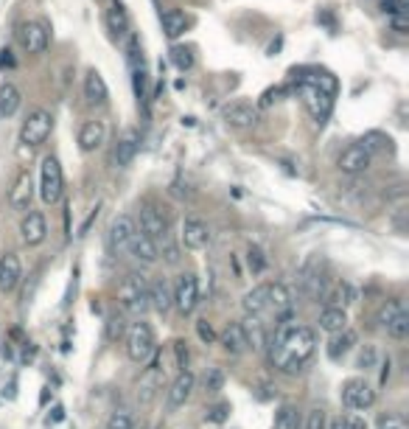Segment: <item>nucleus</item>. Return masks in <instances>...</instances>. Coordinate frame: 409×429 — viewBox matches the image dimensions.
Here are the masks:
<instances>
[{
	"instance_id": "obj_1",
	"label": "nucleus",
	"mask_w": 409,
	"mask_h": 429,
	"mask_svg": "<svg viewBox=\"0 0 409 429\" xmlns=\"http://www.w3.org/2000/svg\"><path fill=\"white\" fill-rule=\"evenodd\" d=\"M314 351H317L314 328L286 320V323H278V328H275V337L269 342V362L281 373L295 376V373H300L308 365Z\"/></svg>"
},
{
	"instance_id": "obj_2",
	"label": "nucleus",
	"mask_w": 409,
	"mask_h": 429,
	"mask_svg": "<svg viewBox=\"0 0 409 429\" xmlns=\"http://www.w3.org/2000/svg\"><path fill=\"white\" fill-rule=\"evenodd\" d=\"M295 79H297V90L303 96L308 115L317 124H325L331 110H334L336 79L328 71H295Z\"/></svg>"
},
{
	"instance_id": "obj_3",
	"label": "nucleus",
	"mask_w": 409,
	"mask_h": 429,
	"mask_svg": "<svg viewBox=\"0 0 409 429\" xmlns=\"http://www.w3.org/2000/svg\"><path fill=\"white\" fill-rule=\"evenodd\" d=\"M126 356L135 362V365H146L154 354H157V340H154V328L143 320L132 323L126 328Z\"/></svg>"
},
{
	"instance_id": "obj_4",
	"label": "nucleus",
	"mask_w": 409,
	"mask_h": 429,
	"mask_svg": "<svg viewBox=\"0 0 409 429\" xmlns=\"http://www.w3.org/2000/svg\"><path fill=\"white\" fill-rule=\"evenodd\" d=\"M118 303L124 306V312L129 314H146L151 309V300H149V284L143 275L137 272H129L118 289Z\"/></svg>"
},
{
	"instance_id": "obj_5",
	"label": "nucleus",
	"mask_w": 409,
	"mask_h": 429,
	"mask_svg": "<svg viewBox=\"0 0 409 429\" xmlns=\"http://www.w3.org/2000/svg\"><path fill=\"white\" fill-rule=\"evenodd\" d=\"M126 62H129V71H132V85H135L137 104L146 110L149 107V71H146L143 48H140L135 34H129V40H126Z\"/></svg>"
},
{
	"instance_id": "obj_6",
	"label": "nucleus",
	"mask_w": 409,
	"mask_h": 429,
	"mask_svg": "<svg viewBox=\"0 0 409 429\" xmlns=\"http://www.w3.org/2000/svg\"><path fill=\"white\" fill-rule=\"evenodd\" d=\"M62 191H65V174H62V166L54 154H45L43 157V166H40V196L45 205H57L62 199Z\"/></svg>"
},
{
	"instance_id": "obj_7",
	"label": "nucleus",
	"mask_w": 409,
	"mask_h": 429,
	"mask_svg": "<svg viewBox=\"0 0 409 429\" xmlns=\"http://www.w3.org/2000/svg\"><path fill=\"white\" fill-rule=\"evenodd\" d=\"M51 129H54V115L48 110H34V112H29V118L20 126V143L31 146V149L43 146L48 140Z\"/></svg>"
},
{
	"instance_id": "obj_8",
	"label": "nucleus",
	"mask_w": 409,
	"mask_h": 429,
	"mask_svg": "<svg viewBox=\"0 0 409 429\" xmlns=\"http://www.w3.org/2000/svg\"><path fill=\"white\" fill-rule=\"evenodd\" d=\"M199 303V281L193 272H182L174 284V292H171V306H177L179 314H191Z\"/></svg>"
},
{
	"instance_id": "obj_9",
	"label": "nucleus",
	"mask_w": 409,
	"mask_h": 429,
	"mask_svg": "<svg viewBox=\"0 0 409 429\" xmlns=\"http://www.w3.org/2000/svg\"><path fill=\"white\" fill-rule=\"evenodd\" d=\"M137 222H140L137 231H143V233H146L149 239H154V242H163V239L168 236V219H165V213H163L154 202H143V205H140Z\"/></svg>"
},
{
	"instance_id": "obj_10",
	"label": "nucleus",
	"mask_w": 409,
	"mask_h": 429,
	"mask_svg": "<svg viewBox=\"0 0 409 429\" xmlns=\"http://www.w3.org/2000/svg\"><path fill=\"white\" fill-rule=\"evenodd\" d=\"M300 295H306L308 300H314V303H320L322 300V295H325V289H328V281H325V275L320 272V261L317 259H311V261H306L303 264V270H300Z\"/></svg>"
},
{
	"instance_id": "obj_11",
	"label": "nucleus",
	"mask_w": 409,
	"mask_h": 429,
	"mask_svg": "<svg viewBox=\"0 0 409 429\" xmlns=\"http://www.w3.org/2000/svg\"><path fill=\"white\" fill-rule=\"evenodd\" d=\"M342 404L348 409H370L375 404V390L364 379H348L342 384Z\"/></svg>"
},
{
	"instance_id": "obj_12",
	"label": "nucleus",
	"mask_w": 409,
	"mask_h": 429,
	"mask_svg": "<svg viewBox=\"0 0 409 429\" xmlns=\"http://www.w3.org/2000/svg\"><path fill=\"white\" fill-rule=\"evenodd\" d=\"M17 40H20V45L29 51V54H45V48H48V43H51V34H48V29H45V23H40V20H29V23H20V29H17Z\"/></svg>"
},
{
	"instance_id": "obj_13",
	"label": "nucleus",
	"mask_w": 409,
	"mask_h": 429,
	"mask_svg": "<svg viewBox=\"0 0 409 429\" xmlns=\"http://www.w3.org/2000/svg\"><path fill=\"white\" fill-rule=\"evenodd\" d=\"M132 233H135V222H132V217H126V213H121V217H115V219L110 222L107 245H110L112 256H126Z\"/></svg>"
},
{
	"instance_id": "obj_14",
	"label": "nucleus",
	"mask_w": 409,
	"mask_h": 429,
	"mask_svg": "<svg viewBox=\"0 0 409 429\" xmlns=\"http://www.w3.org/2000/svg\"><path fill=\"white\" fill-rule=\"evenodd\" d=\"M222 118L228 126H236V129H247V126H255L261 121V107L250 104V101H233L222 110Z\"/></svg>"
},
{
	"instance_id": "obj_15",
	"label": "nucleus",
	"mask_w": 409,
	"mask_h": 429,
	"mask_svg": "<svg viewBox=\"0 0 409 429\" xmlns=\"http://www.w3.org/2000/svg\"><path fill=\"white\" fill-rule=\"evenodd\" d=\"M179 242L185 245V250H204L211 245V231L202 219L196 217H185L182 228H179Z\"/></svg>"
},
{
	"instance_id": "obj_16",
	"label": "nucleus",
	"mask_w": 409,
	"mask_h": 429,
	"mask_svg": "<svg viewBox=\"0 0 409 429\" xmlns=\"http://www.w3.org/2000/svg\"><path fill=\"white\" fill-rule=\"evenodd\" d=\"M267 309L275 312L278 323H286L295 317V300H292V289L286 284H269L267 292Z\"/></svg>"
},
{
	"instance_id": "obj_17",
	"label": "nucleus",
	"mask_w": 409,
	"mask_h": 429,
	"mask_svg": "<svg viewBox=\"0 0 409 429\" xmlns=\"http://www.w3.org/2000/svg\"><path fill=\"white\" fill-rule=\"evenodd\" d=\"M45 236H48V222H45V217L40 210H26L23 213V219H20V239H23V245H29V247H37V245H43L45 242Z\"/></svg>"
},
{
	"instance_id": "obj_18",
	"label": "nucleus",
	"mask_w": 409,
	"mask_h": 429,
	"mask_svg": "<svg viewBox=\"0 0 409 429\" xmlns=\"http://www.w3.org/2000/svg\"><path fill=\"white\" fill-rule=\"evenodd\" d=\"M370 160H373V154L364 149V143H350L348 149H342L336 166L342 174H362L370 168Z\"/></svg>"
},
{
	"instance_id": "obj_19",
	"label": "nucleus",
	"mask_w": 409,
	"mask_h": 429,
	"mask_svg": "<svg viewBox=\"0 0 409 429\" xmlns=\"http://www.w3.org/2000/svg\"><path fill=\"white\" fill-rule=\"evenodd\" d=\"M137 264H154L157 259H160V247H157V242L154 239H149L143 231H137L135 228V233H132V239H129V250H126Z\"/></svg>"
},
{
	"instance_id": "obj_20",
	"label": "nucleus",
	"mask_w": 409,
	"mask_h": 429,
	"mask_svg": "<svg viewBox=\"0 0 409 429\" xmlns=\"http://www.w3.org/2000/svg\"><path fill=\"white\" fill-rule=\"evenodd\" d=\"M31 199H34V177H31V171H20L15 185H12V191H9V205L15 210L26 213L31 208Z\"/></svg>"
},
{
	"instance_id": "obj_21",
	"label": "nucleus",
	"mask_w": 409,
	"mask_h": 429,
	"mask_svg": "<svg viewBox=\"0 0 409 429\" xmlns=\"http://www.w3.org/2000/svg\"><path fill=\"white\" fill-rule=\"evenodd\" d=\"M104 20H107V29H110V34H112V37H118V40L129 37L132 20H129V12H126V6L121 3V0H110V3H107V15H104Z\"/></svg>"
},
{
	"instance_id": "obj_22",
	"label": "nucleus",
	"mask_w": 409,
	"mask_h": 429,
	"mask_svg": "<svg viewBox=\"0 0 409 429\" xmlns=\"http://www.w3.org/2000/svg\"><path fill=\"white\" fill-rule=\"evenodd\" d=\"M193 384H196V379H193V373L185 368V370H179V376L171 381V387H168V395H165V401H168V407L171 409H177V407H185V401L191 398V393H193Z\"/></svg>"
},
{
	"instance_id": "obj_23",
	"label": "nucleus",
	"mask_w": 409,
	"mask_h": 429,
	"mask_svg": "<svg viewBox=\"0 0 409 429\" xmlns=\"http://www.w3.org/2000/svg\"><path fill=\"white\" fill-rule=\"evenodd\" d=\"M20 278H23L20 259L15 253H3L0 256V292H15Z\"/></svg>"
},
{
	"instance_id": "obj_24",
	"label": "nucleus",
	"mask_w": 409,
	"mask_h": 429,
	"mask_svg": "<svg viewBox=\"0 0 409 429\" xmlns=\"http://www.w3.org/2000/svg\"><path fill=\"white\" fill-rule=\"evenodd\" d=\"M104 140H107V126H104V121L93 118V121H84V124H82V129H79V149H82V152H96V149L104 146Z\"/></svg>"
},
{
	"instance_id": "obj_25",
	"label": "nucleus",
	"mask_w": 409,
	"mask_h": 429,
	"mask_svg": "<svg viewBox=\"0 0 409 429\" xmlns=\"http://www.w3.org/2000/svg\"><path fill=\"white\" fill-rule=\"evenodd\" d=\"M353 345H356V331H350V328L345 326L342 331H334V334H331V340H328V345H325V354H328L331 362H342V359L350 354Z\"/></svg>"
},
{
	"instance_id": "obj_26",
	"label": "nucleus",
	"mask_w": 409,
	"mask_h": 429,
	"mask_svg": "<svg viewBox=\"0 0 409 429\" xmlns=\"http://www.w3.org/2000/svg\"><path fill=\"white\" fill-rule=\"evenodd\" d=\"M84 99H87V104H93V107H104L107 99H110L107 82L101 79L98 71H90V73L84 76Z\"/></svg>"
},
{
	"instance_id": "obj_27",
	"label": "nucleus",
	"mask_w": 409,
	"mask_h": 429,
	"mask_svg": "<svg viewBox=\"0 0 409 429\" xmlns=\"http://www.w3.org/2000/svg\"><path fill=\"white\" fill-rule=\"evenodd\" d=\"M137 143H140L137 132H126L124 138H118V143H115V149H112V163H115L118 168H126V166L135 160V154H137Z\"/></svg>"
},
{
	"instance_id": "obj_28",
	"label": "nucleus",
	"mask_w": 409,
	"mask_h": 429,
	"mask_svg": "<svg viewBox=\"0 0 409 429\" xmlns=\"http://www.w3.org/2000/svg\"><path fill=\"white\" fill-rule=\"evenodd\" d=\"M160 23H163L165 37H168V40H177V37L185 34V29H188L191 20H188V15L179 12V9H165V12L160 15Z\"/></svg>"
},
{
	"instance_id": "obj_29",
	"label": "nucleus",
	"mask_w": 409,
	"mask_h": 429,
	"mask_svg": "<svg viewBox=\"0 0 409 429\" xmlns=\"http://www.w3.org/2000/svg\"><path fill=\"white\" fill-rule=\"evenodd\" d=\"M20 101H23V96H20V90H17L12 82H3V85H0V121L12 118V115L20 110Z\"/></svg>"
},
{
	"instance_id": "obj_30",
	"label": "nucleus",
	"mask_w": 409,
	"mask_h": 429,
	"mask_svg": "<svg viewBox=\"0 0 409 429\" xmlns=\"http://www.w3.org/2000/svg\"><path fill=\"white\" fill-rule=\"evenodd\" d=\"M267 292H269V284H261V286L250 289V292L244 295V300H241L244 314H250V317L264 314V312H267Z\"/></svg>"
},
{
	"instance_id": "obj_31",
	"label": "nucleus",
	"mask_w": 409,
	"mask_h": 429,
	"mask_svg": "<svg viewBox=\"0 0 409 429\" xmlns=\"http://www.w3.org/2000/svg\"><path fill=\"white\" fill-rule=\"evenodd\" d=\"M320 328L322 331H328V334H334V331H342L345 326H348V314H345V309L342 306H325L322 312H320Z\"/></svg>"
},
{
	"instance_id": "obj_32",
	"label": "nucleus",
	"mask_w": 409,
	"mask_h": 429,
	"mask_svg": "<svg viewBox=\"0 0 409 429\" xmlns=\"http://www.w3.org/2000/svg\"><path fill=\"white\" fill-rule=\"evenodd\" d=\"M149 300H151V309L160 312V314H165L171 309V289H168V284L163 278L149 284Z\"/></svg>"
},
{
	"instance_id": "obj_33",
	"label": "nucleus",
	"mask_w": 409,
	"mask_h": 429,
	"mask_svg": "<svg viewBox=\"0 0 409 429\" xmlns=\"http://www.w3.org/2000/svg\"><path fill=\"white\" fill-rule=\"evenodd\" d=\"M222 345H225L230 354H244V351L250 348L241 323H228V328L222 331Z\"/></svg>"
},
{
	"instance_id": "obj_34",
	"label": "nucleus",
	"mask_w": 409,
	"mask_h": 429,
	"mask_svg": "<svg viewBox=\"0 0 409 429\" xmlns=\"http://www.w3.org/2000/svg\"><path fill=\"white\" fill-rule=\"evenodd\" d=\"M241 328H244V337H247V345L250 348H264L267 345V331H264V323L258 320V317H250L247 314V320L241 323Z\"/></svg>"
},
{
	"instance_id": "obj_35",
	"label": "nucleus",
	"mask_w": 409,
	"mask_h": 429,
	"mask_svg": "<svg viewBox=\"0 0 409 429\" xmlns=\"http://www.w3.org/2000/svg\"><path fill=\"white\" fill-rule=\"evenodd\" d=\"M300 426V415L295 404H281L275 412V429H297Z\"/></svg>"
},
{
	"instance_id": "obj_36",
	"label": "nucleus",
	"mask_w": 409,
	"mask_h": 429,
	"mask_svg": "<svg viewBox=\"0 0 409 429\" xmlns=\"http://www.w3.org/2000/svg\"><path fill=\"white\" fill-rule=\"evenodd\" d=\"M384 328H387V334H389L392 340H406V337H409V312L403 309V312H401L398 317H392Z\"/></svg>"
},
{
	"instance_id": "obj_37",
	"label": "nucleus",
	"mask_w": 409,
	"mask_h": 429,
	"mask_svg": "<svg viewBox=\"0 0 409 429\" xmlns=\"http://www.w3.org/2000/svg\"><path fill=\"white\" fill-rule=\"evenodd\" d=\"M171 62H174L177 71L185 73V71L193 68L196 59H193V51H191V48H185V45H174V48H171Z\"/></svg>"
},
{
	"instance_id": "obj_38",
	"label": "nucleus",
	"mask_w": 409,
	"mask_h": 429,
	"mask_svg": "<svg viewBox=\"0 0 409 429\" xmlns=\"http://www.w3.org/2000/svg\"><path fill=\"white\" fill-rule=\"evenodd\" d=\"M403 309H406V306H403V300H401V298H389V300L381 306V312H378V323H381V326H387V323H389L392 317H398Z\"/></svg>"
},
{
	"instance_id": "obj_39",
	"label": "nucleus",
	"mask_w": 409,
	"mask_h": 429,
	"mask_svg": "<svg viewBox=\"0 0 409 429\" xmlns=\"http://www.w3.org/2000/svg\"><path fill=\"white\" fill-rule=\"evenodd\" d=\"M247 264H250L253 275H261V272L267 270V256H264V250L255 247V245H250V250H247Z\"/></svg>"
},
{
	"instance_id": "obj_40",
	"label": "nucleus",
	"mask_w": 409,
	"mask_h": 429,
	"mask_svg": "<svg viewBox=\"0 0 409 429\" xmlns=\"http://www.w3.org/2000/svg\"><path fill=\"white\" fill-rule=\"evenodd\" d=\"M375 362H378V351H375V345H362V351H359V356H356V368H362V370H373Z\"/></svg>"
},
{
	"instance_id": "obj_41",
	"label": "nucleus",
	"mask_w": 409,
	"mask_h": 429,
	"mask_svg": "<svg viewBox=\"0 0 409 429\" xmlns=\"http://www.w3.org/2000/svg\"><path fill=\"white\" fill-rule=\"evenodd\" d=\"M331 429H367V421L362 415H339L331 421Z\"/></svg>"
},
{
	"instance_id": "obj_42",
	"label": "nucleus",
	"mask_w": 409,
	"mask_h": 429,
	"mask_svg": "<svg viewBox=\"0 0 409 429\" xmlns=\"http://www.w3.org/2000/svg\"><path fill=\"white\" fill-rule=\"evenodd\" d=\"M362 143H364V149H367V152L373 154V152H384V149H389V143H392V140H389L387 135H378V132H370V135H367V138H364Z\"/></svg>"
},
{
	"instance_id": "obj_43",
	"label": "nucleus",
	"mask_w": 409,
	"mask_h": 429,
	"mask_svg": "<svg viewBox=\"0 0 409 429\" xmlns=\"http://www.w3.org/2000/svg\"><path fill=\"white\" fill-rule=\"evenodd\" d=\"M126 328H129V326H126V320H124L121 314L110 317V320H107V340H112V342L121 340V337L126 334Z\"/></svg>"
},
{
	"instance_id": "obj_44",
	"label": "nucleus",
	"mask_w": 409,
	"mask_h": 429,
	"mask_svg": "<svg viewBox=\"0 0 409 429\" xmlns=\"http://www.w3.org/2000/svg\"><path fill=\"white\" fill-rule=\"evenodd\" d=\"M135 421H132V412L129 409H115L107 421V429H129Z\"/></svg>"
},
{
	"instance_id": "obj_45",
	"label": "nucleus",
	"mask_w": 409,
	"mask_h": 429,
	"mask_svg": "<svg viewBox=\"0 0 409 429\" xmlns=\"http://www.w3.org/2000/svg\"><path fill=\"white\" fill-rule=\"evenodd\" d=\"M204 387H208L211 393H219L225 387V370L222 368H211L208 373H204Z\"/></svg>"
},
{
	"instance_id": "obj_46",
	"label": "nucleus",
	"mask_w": 409,
	"mask_h": 429,
	"mask_svg": "<svg viewBox=\"0 0 409 429\" xmlns=\"http://www.w3.org/2000/svg\"><path fill=\"white\" fill-rule=\"evenodd\" d=\"M230 415V404H214L204 409V421H211V423H225Z\"/></svg>"
},
{
	"instance_id": "obj_47",
	"label": "nucleus",
	"mask_w": 409,
	"mask_h": 429,
	"mask_svg": "<svg viewBox=\"0 0 409 429\" xmlns=\"http://www.w3.org/2000/svg\"><path fill=\"white\" fill-rule=\"evenodd\" d=\"M325 426H328V415H325V409H322V407L308 409V415H306V429H325Z\"/></svg>"
},
{
	"instance_id": "obj_48",
	"label": "nucleus",
	"mask_w": 409,
	"mask_h": 429,
	"mask_svg": "<svg viewBox=\"0 0 409 429\" xmlns=\"http://www.w3.org/2000/svg\"><path fill=\"white\" fill-rule=\"evenodd\" d=\"M375 426H378V429H409V426H406V421H403L401 415H395V412H387V415H381Z\"/></svg>"
},
{
	"instance_id": "obj_49",
	"label": "nucleus",
	"mask_w": 409,
	"mask_h": 429,
	"mask_svg": "<svg viewBox=\"0 0 409 429\" xmlns=\"http://www.w3.org/2000/svg\"><path fill=\"white\" fill-rule=\"evenodd\" d=\"M196 334H199V340H202L204 345H214V342H216V331L211 328L208 320H196Z\"/></svg>"
},
{
	"instance_id": "obj_50",
	"label": "nucleus",
	"mask_w": 409,
	"mask_h": 429,
	"mask_svg": "<svg viewBox=\"0 0 409 429\" xmlns=\"http://www.w3.org/2000/svg\"><path fill=\"white\" fill-rule=\"evenodd\" d=\"M283 96H286V87H283V85H278V87H269V90L261 96V104H258V107H272V104H275V101H281Z\"/></svg>"
},
{
	"instance_id": "obj_51",
	"label": "nucleus",
	"mask_w": 409,
	"mask_h": 429,
	"mask_svg": "<svg viewBox=\"0 0 409 429\" xmlns=\"http://www.w3.org/2000/svg\"><path fill=\"white\" fill-rule=\"evenodd\" d=\"M171 348H174V356H177V368L185 370L188 368V348H185V342L182 340H174Z\"/></svg>"
},
{
	"instance_id": "obj_52",
	"label": "nucleus",
	"mask_w": 409,
	"mask_h": 429,
	"mask_svg": "<svg viewBox=\"0 0 409 429\" xmlns=\"http://www.w3.org/2000/svg\"><path fill=\"white\" fill-rule=\"evenodd\" d=\"M15 65H17L15 54L9 48H0V71H3V68H15Z\"/></svg>"
},
{
	"instance_id": "obj_53",
	"label": "nucleus",
	"mask_w": 409,
	"mask_h": 429,
	"mask_svg": "<svg viewBox=\"0 0 409 429\" xmlns=\"http://www.w3.org/2000/svg\"><path fill=\"white\" fill-rule=\"evenodd\" d=\"M98 210H101V202H98V205H96V208L90 210V217H87V219H84V225L79 228V236H87V233H90V225L96 222V217H98Z\"/></svg>"
},
{
	"instance_id": "obj_54",
	"label": "nucleus",
	"mask_w": 409,
	"mask_h": 429,
	"mask_svg": "<svg viewBox=\"0 0 409 429\" xmlns=\"http://www.w3.org/2000/svg\"><path fill=\"white\" fill-rule=\"evenodd\" d=\"M392 29H395V31H401V34H406V29H409V26H406V20H403V17H392Z\"/></svg>"
},
{
	"instance_id": "obj_55",
	"label": "nucleus",
	"mask_w": 409,
	"mask_h": 429,
	"mask_svg": "<svg viewBox=\"0 0 409 429\" xmlns=\"http://www.w3.org/2000/svg\"><path fill=\"white\" fill-rule=\"evenodd\" d=\"M387 379H389V359H387V362H384V370H381V384H384V381H387Z\"/></svg>"
},
{
	"instance_id": "obj_56",
	"label": "nucleus",
	"mask_w": 409,
	"mask_h": 429,
	"mask_svg": "<svg viewBox=\"0 0 409 429\" xmlns=\"http://www.w3.org/2000/svg\"><path fill=\"white\" fill-rule=\"evenodd\" d=\"M129 429H143V426H135V423H132V426H129Z\"/></svg>"
}]
</instances>
